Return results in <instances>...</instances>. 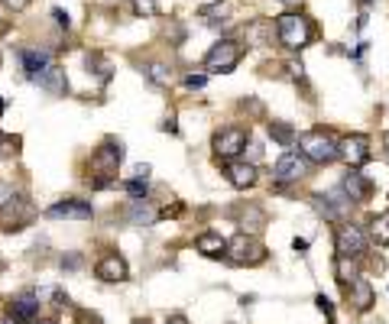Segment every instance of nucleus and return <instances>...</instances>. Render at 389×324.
<instances>
[{"mask_svg":"<svg viewBox=\"0 0 389 324\" xmlns=\"http://www.w3.org/2000/svg\"><path fill=\"white\" fill-rule=\"evenodd\" d=\"M75 321H78V324H101V318L91 315V311H81V308H78V311H75Z\"/></svg>","mask_w":389,"mask_h":324,"instance_id":"473e14b6","label":"nucleus"},{"mask_svg":"<svg viewBox=\"0 0 389 324\" xmlns=\"http://www.w3.org/2000/svg\"><path fill=\"white\" fill-rule=\"evenodd\" d=\"M182 85L188 88V91H198V88L208 85V75H185V78H182Z\"/></svg>","mask_w":389,"mask_h":324,"instance_id":"c756f323","label":"nucleus"},{"mask_svg":"<svg viewBox=\"0 0 389 324\" xmlns=\"http://www.w3.org/2000/svg\"><path fill=\"white\" fill-rule=\"evenodd\" d=\"M33 85H39L46 94H52V98H65V94H69V78H65V69H59L55 62L49 65V69L43 71Z\"/></svg>","mask_w":389,"mask_h":324,"instance_id":"6ab92c4d","label":"nucleus"},{"mask_svg":"<svg viewBox=\"0 0 389 324\" xmlns=\"http://www.w3.org/2000/svg\"><path fill=\"white\" fill-rule=\"evenodd\" d=\"M169 324H188V321H185L182 315H176V318H169Z\"/></svg>","mask_w":389,"mask_h":324,"instance_id":"a19ab883","label":"nucleus"},{"mask_svg":"<svg viewBox=\"0 0 389 324\" xmlns=\"http://www.w3.org/2000/svg\"><path fill=\"white\" fill-rule=\"evenodd\" d=\"M140 324H146V321H140Z\"/></svg>","mask_w":389,"mask_h":324,"instance_id":"49530a36","label":"nucleus"},{"mask_svg":"<svg viewBox=\"0 0 389 324\" xmlns=\"http://www.w3.org/2000/svg\"><path fill=\"white\" fill-rule=\"evenodd\" d=\"M4 4H7L10 10H13V13H20V10H26L33 4V0H4Z\"/></svg>","mask_w":389,"mask_h":324,"instance_id":"f704fd0d","label":"nucleus"},{"mask_svg":"<svg viewBox=\"0 0 389 324\" xmlns=\"http://www.w3.org/2000/svg\"><path fill=\"white\" fill-rule=\"evenodd\" d=\"M30 221H33V208H30V201L20 198V195H13V201L0 211V224H4V231H10V233L23 231Z\"/></svg>","mask_w":389,"mask_h":324,"instance_id":"9b49d317","label":"nucleus"},{"mask_svg":"<svg viewBox=\"0 0 389 324\" xmlns=\"http://www.w3.org/2000/svg\"><path fill=\"white\" fill-rule=\"evenodd\" d=\"M195 247H198V253H205V256H224V250H227V240H224L221 233L208 231V233H201V237L195 240Z\"/></svg>","mask_w":389,"mask_h":324,"instance_id":"412c9836","label":"nucleus"},{"mask_svg":"<svg viewBox=\"0 0 389 324\" xmlns=\"http://www.w3.org/2000/svg\"><path fill=\"white\" fill-rule=\"evenodd\" d=\"M344 292H347V301H351L357 311H370L376 305V292H373V286H370V279H363V276H357L351 286H344Z\"/></svg>","mask_w":389,"mask_h":324,"instance_id":"f3484780","label":"nucleus"},{"mask_svg":"<svg viewBox=\"0 0 389 324\" xmlns=\"http://www.w3.org/2000/svg\"><path fill=\"white\" fill-rule=\"evenodd\" d=\"M137 178H150V166H137Z\"/></svg>","mask_w":389,"mask_h":324,"instance_id":"58836bf2","label":"nucleus"},{"mask_svg":"<svg viewBox=\"0 0 389 324\" xmlns=\"http://www.w3.org/2000/svg\"><path fill=\"white\" fill-rule=\"evenodd\" d=\"M52 16H55V23H59L62 30H69V26H72L69 13H65V10H62V7H52Z\"/></svg>","mask_w":389,"mask_h":324,"instance_id":"72a5a7b5","label":"nucleus"},{"mask_svg":"<svg viewBox=\"0 0 389 324\" xmlns=\"http://www.w3.org/2000/svg\"><path fill=\"white\" fill-rule=\"evenodd\" d=\"M331 324H334V321H331Z\"/></svg>","mask_w":389,"mask_h":324,"instance_id":"de8ad7c7","label":"nucleus"},{"mask_svg":"<svg viewBox=\"0 0 389 324\" xmlns=\"http://www.w3.org/2000/svg\"><path fill=\"white\" fill-rule=\"evenodd\" d=\"M334 276H337V282H341V286H351L354 279L360 276L354 256H334Z\"/></svg>","mask_w":389,"mask_h":324,"instance_id":"5701e85b","label":"nucleus"},{"mask_svg":"<svg viewBox=\"0 0 389 324\" xmlns=\"http://www.w3.org/2000/svg\"><path fill=\"white\" fill-rule=\"evenodd\" d=\"M13 185H10V182H4V178H0V211H4V208H7V204H10V201H13Z\"/></svg>","mask_w":389,"mask_h":324,"instance_id":"7c9ffc66","label":"nucleus"},{"mask_svg":"<svg viewBox=\"0 0 389 324\" xmlns=\"http://www.w3.org/2000/svg\"><path fill=\"white\" fill-rule=\"evenodd\" d=\"M305 175H308V159L302 153H295V149H286V153L276 159V166H273V182L279 188H283V185H295V182H302Z\"/></svg>","mask_w":389,"mask_h":324,"instance_id":"0eeeda50","label":"nucleus"},{"mask_svg":"<svg viewBox=\"0 0 389 324\" xmlns=\"http://www.w3.org/2000/svg\"><path fill=\"white\" fill-rule=\"evenodd\" d=\"M7 318H13L16 324H33L39 318V295L23 292L7 301Z\"/></svg>","mask_w":389,"mask_h":324,"instance_id":"f8f14e48","label":"nucleus"},{"mask_svg":"<svg viewBox=\"0 0 389 324\" xmlns=\"http://www.w3.org/2000/svg\"><path fill=\"white\" fill-rule=\"evenodd\" d=\"M49 221H91L94 208L88 201H78V198H65V201H55L46 208Z\"/></svg>","mask_w":389,"mask_h":324,"instance_id":"9d476101","label":"nucleus"},{"mask_svg":"<svg viewBox=\"0 0 389 324\" xmlns=\"http://www.w3.org/2000/svg\"><path fill=\"white\" fill-rule=\"evenodd\" d=\"M146 81H150V85H156V88H166L169 85V69L162 62H153L150 69H146Z\"/></svg>","mask_w":389,"mask_h":324,"instance_id":"a878e982","label":"nucleus"},{"mask_svg":"<svg viewBox=\"0 0 389 324\" xmlns=\"http://www.w3.org/2000/svg\"><path fill=\"white\" fill-rule=\"evenodd\" d=\"M4 110H7V98H0V114H4Z\"/></svg>","mask_w":389,"mask_h":324,"instance_id":"79ce46f5","label":"nucleus"},{"mask_svg":"<svg viewBox=\"0 0 389 324\" xmlns=\"http://www.w3.org/2000/svg\"><path fill=\"white\" fill-rule=\"evenodd\" d=\"M247 143H250V127H224V130L214 133V159L218 162H230L237 159V156L247 149Z\"/></svg>","mask_w":389,"mask_h":324,"instance_id":"39448f33","label":"nucleus"},{"mask_svg":"<svg viewBox=\"0 0 389 324\" xmlns=\"http://www.w3.org/2000/svg\"><path fill=\"white\" fill-rule=\"evenodd\" d=\"M276 36L286 49L292 52H302L315 39V23L308 20L305 13H295V10H286V13L276 16Z\"/></svg>","mask_w":389,"mask_h":324,"instance_id":"7ed1b4c3","label":"nucleus"},{"mask_svg":"<svg viewBox=\"0 0 389 324\" xmlns=\"http://www.w3.org/2000/svg\"><path fill=\"white\" fill-rule=\"evenodd\" d=\"M334 253L360 260V256L366 253V233H363V227L351 224V221H344V224L334 231Z\"/></svg>","mask_w":389,"mask_h":324,"instance_id":"6e6552de","label":"nucleus"},{"mask_svg":"<svg viewBox=\"0 0 389 324\" xmlns=\"http://www.w3.org/2000/svg\"><path fill=\"white\" fill-rule=\"evenodd\" d=\"M224 175H227V182L234 188H240V192H244V188H253L256 185V166H253V162H237V159H230V162H224Z\"/></svg>","mask_w":389,"mask_h":324,"instance_id":"dca6fc26","label":"nucleus"},{"mask_svg":"<svg viewBox=\"0 0 389 324\" xmlns=\"http://www.w3.org/2000/svg\"><path fill=\"white\" fill-rule=\"evenodd\" d=\"M383 156H386V162H389V133H383Z\"/></svg>","mask_w":389,"mask_h":324,"instance_id":"ea45409f","label":"nucleus"},{"mask_svg":"<svg viewBox=\"0 0 389 324\" xmlns=\"http://www.w3.org/2000/svg\"><path fill=\"white\" fill-rule=\"evenodd\" d=\"M370 240L376 247H389V211H383L370 221Z\"/></svg>","mask_w":389,"mask_h":324,"instance_id":"b1692460","label":"nucleus"},{"mask_svg":"<svg viewBox=\"0 0 389 324\" xmlns=\"http://www.w3.org/2000/svg\"><path fill=\"white\" fill-rule=\"evenodd\" d=\"M127 195H130V201H137V198H146V195H150V182H146V178H130L127 185Z\"/></svg>","mask_w":389,"mask_h":324,"instance_id":"bb28decb","label":"nucleus"},{"mask_svg":"<svg viewBox=\"0 0 389 324\" xmlns=\"http://www.w3.org/2000/svg\"><path fill=\"white\" fill-rule=\"evenodd\" d=\"M341 159L347 162V169H360V166H366V162L373 159V153H370V137H363V133L344 137L341 139Z\"/></svg>","mask_w":389,"mask_h":324,"instance_id":"1a4fd4ad","label":"nucleus"},{"mask_svg":"<svg viewBox=\"0 0 389 324\" xmlns=\"http://www.w3.org/2000/svg\"><path fill=\"white\" fill-rule=\"evenodd\" d=\"M20 65H23L26 81H36L52 65V52H46V49H20Z\"/></svg>","mask_w":389,"mask_h":324,"instance_id":"2eb2a0df","label":"nucleus"},{"mask_svg":"<svg viewBox=\"0 0 389 324\" xmlns=\"http://www.w3.org/2000/svg\"><path fill=\"white\" fill-rule=\"evenodd\" d=\"M162 130H169V133H179V127H176V117H169L166 124H162Z\"/></svg>","mask_w":389,"mask_h":324,"instance_id":"4c0bfd02","label":"nucleus"},{"mask_svg":"<svg viewBox=\"0 0 389 324\" xmlns=\"http://www.w3.org/2000/svg\"><path fill=\"white\" fill-rule=\"evenodd\" d=\"M133 4V13L137 16H156L159 13V4L156 0H130Z\"/></svg>","mask_w":389,"mask_h":324,"instance_id":"cd10ccee","label":"nucleus"},{"mask_svg":"<svg viewBox=\"0 0 389 324\" xmlns=\"http://www.w3.org/2000/svg\"><path fill=\"white\" fill-rule=\"evenodd\" d=\"M269 130V137H273V143H279L283 149H289V146H295V139H298V133L292 130L289 124H283V120H273V124L266 127Z\"/></svg>","mask_w":389,"mask_h":324,"instance_id":"4be33fe9","label":"nucleus"},{"mask_svg":"<svg viewBox=\"0 0 389 324\" xmlns=\"http://www.w3.org/2000/svg\"><path fill=\"white\" fill-rule=\"evenodd\" d=\"M295 146H298V153L305 156L308 162H315V166H331V162L341 159V139L331 130H321V127L298 133Z\"/></svg>","mask_w":389,"mask_h":324,"instance_id":"f257e3e1","label":"nucleus"},{"mask_svg":"<svg viewBox=\"0 0 389 324\" xmlns=\"http://www.w3.org/2000/svg\"><path fill=\"white\" fill-rule=\"evenodd\" d=\"M292 247H295V253H305V250H308V240L295 237V240H292Z\"/></svg>","mask_w":389,"mask_h":324,"instance_id":"e433bc0d","label":"nucleus"},{"mask_svg":"<svg viewBox=\"0 0 389 324\" xmlns=\"http://www.w3.org/2000/svg\"><path fill=\"white\" fill-rule=\"evenodd\" d=\"M127 217H130V221H133V224H137V227H153L156 221H159V211L153 208V201L137 198V201H130Z\"/></svg>","mask_w":389,"mask_h":324,"instance_id":"aec40b11","label":"nucleus"},{"mask_svg":"<svg viewBox=\"0 0 389 324\" xmlns=\"http://www.w3.org/2000/svg\"><path fill=\"white\" fill-rule=\"evenodd\" d=\"M16 146H20V139L7 137V133H0V159H10V156L16 153Z\"/></svg>","mask_w":389,"mask_h":324,"instance_id":"c85d7f7f","label":"nucleus"},{"mask_svg":"<svg viewBox=\"0 0 389 324\" xmlns=\"http://www.w3.org/2000/svg\"><path fill=\"white\" fill-rule=\"evenodd\" d=\"M240 59H244V46H240L237 39L224 36V39H218V42L208 49L205 71H211V75H230V71L240 65Z\"/></svg>","mask_w":389,"mask_h":324,"instance_id":"20e7f679","label":"nucleus"},{"mask_svg":"<svg viewBox=\"0 0 389 324\" xmlns=\"http://www.w3.org/2000/svg\"><path fill=\"white\" fill-rule=\"evenodd\" d=\"M347 204H351L347 195H334V198H331V195H312V208L318 211L325 221H334V224L347 214Z\"/></svg>","mask_w":389,"mask_h":324,"instance_id":"ddd939ff","label":"nucleus"},{"mask_svg":"<svg viewBox=\"0 0 389 324\" xmlns=\"http://www.w3.org/2000/svg\"><path fill=\"white\" fill-rule=\"evenodd\" d=\"M84 62H88V75H98L101 81H107L111 71H114V69H111V62H107L101 52H88V55H84Z\"/></svg>","mask_w":389,"mask_h":324,"instance_id":"393cba45","label":"nucleus"},{"mask_svg":"<svg viewBox=\"0 0 389 324\" xmlns=\"http://www.w3.org/2000/svg\"><path fill=\"white\" fill-rule=\"evenodd\" d=\"M315 305H318V308L321 311H325V315H334V305H331V299H328V295H315Z\"/></svg>","mask_w":389,"mask_h":324,"instance_id":"2f4dec72","label":"nucleus"},{"mask_svg":"<svg viewBox=\"0 0 389 324\" xmlns=\"http://www.w3.org/2000/svg\"><path fill=\"white\" fill-rule=\"evenodd\" d=\"M123 162V146L107 139L101 149H94L91 156V188L94 192H104V188H114L117 185V169Z\"/></svg>","mask_w":389,"mask_h":324,"instance_id":"f03ea898","label":"nucleus"},{"mask_svg":"<svg viewBox=\"0 0 389 324\" xmlns=\"http://www.w3.org/2000/svg\"><path fill=\"white\" fill-rule=\"evenodd\" d=\"M341 192L347 195L354 204H363V201H370V195H373V182H366L357 169H347V175H344V182H341Z\"/></svg>","mask_w":389,"mask_h":324,"instance_id":"a211bd4d","label":"nucleus"},{"mask_svg":"<svg viewBox=\"0 0 389 324\" xmlns=\"http://www.w3.org/2000/svg\"><path fill=\"white\" fill-rule=\"evenodd\" d=\"M0 324H16V321H13V318H4V321H0Z\"/></svg>","mask_w":389,"mask_h":324,"instance_id":"37998d69","label":"nucleus"},{"mask_svg":"<svg viewBox=\"0 0 389 324\" xmlns=\"http://www.w3.org/2000/svg\"><path fill=\"white\" fill-rule=\"evenodd\" d=\"M224 256H227V260L234 262V266H259V262L266 260V247H263V243H259L256 237L237 233V237L227 243Z\"/></svg>","mask_w":389,"mask_h":324,"instance_id":"423d86ee","label":"nucleus"},{"mask_svg":"<svg viewBox=\"0 0 389 324\" xmlns=\"http://www.w3.org/2000/svg\"><path fill=\"white\" fill-rule=\"evenodd\" d=\"M33 324H36V321H33ZM39 324H55V321H39Z\"/></svg>","mask_w":389,"mask_h":324,"instance_id":"c03bdc74","label":"nucleus"},{"mask_svg":"<svg viewBox=\"0 0 389 324\" xmlns=\"http://www.w3.org/2000/svg\"><path fill=\"white\" fill-rule=\"evenodd\" d=\"M94 276H98L101 282H127L130 266H127V260H123V256L107 253V256H101V262L94 266Z\"/></svg>","mask_w":389,"mask_h":324,"instance_id":"4468645a","label":"nucleus"},{"mask_svg":"<svg viewBox=\"0 0 389 324\" xmlns=\"http://www.w3.org/2000/svg\"><path fill=\"white\" fill-rule=\"evenodd\" d=\"M0 65H4V55H0Z\"/></svg>","mask_w":389,"mask_h":324,"instance_id":"a18cd8bd","label":"nucleus"},{"mask_svg":"<svg viewBox=\"0 0 389 324\" xmlns=\"http://www.w3.org/2000/svg\"><path fill=\"white\" fill-rule=\"evenodd\" d=\"M62 266H69V270H78V266H81V256H69V260L62 256Z\"/></svg>","mask_w":389,"mask_h":324,"instance_id":"c9c22d12","label":"nucleus"}]
</instances>
